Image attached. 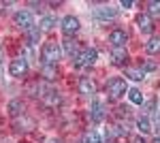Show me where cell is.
I'll return each mask as SVG.
<instances>
[{
	"instance_id": "6da1fadb",
	"label": "cell",
	"mask_w": 160,
	"mask_h": 143,
	"mask_svg": "<svg viewBox=\"0 0 160 143\" xmlns=\"http://www.w3.org/2000/svg\"><path fill=\"white\" fill-rule=\"evenodd\" d=\"M41 58H43V64H58V60L62 58V49L60 45L56 43V41H49V43H45L43 49H41Z\"/></svg>"
},
{
	"instance_id": "7a4b0ae2",
	"label": "cell",
	"mask_w": 160,
	"mask_h": 143,
	"mask_svg": "<svg viewBox=\"0 0 160 143\" xmlns=\"http://www.w3.org/2000/svg\"><path fill=\"white\" fill-rule=\"evenodd\" d=\"M126 90H128V85H126V81L122 77H113L107 84V94H109L111 100H118L122 94H126Z\"/></svg>"
},
{
	"instance_id": "3957f363",
	"label": "cell",
	"mask_w": 160,
	"mask_h": 143,
	"mask_svg": "<svg viewBox=\"0 0 160 143\" xmlns=\"http://www.w3.org/2000/svg\"><path fill=\"white\" fill-rule=\"evenodd\" d=\"M96 58H98L96 49L88 47V49H81V51L73 58V62H75V66H92V64L96 62Z\"/></svg>"
},
{
	"instance_id": "277c9868",
	"label": "cell",
	"mask_w": 160,
	"mask_h": 143,
	"mask_svg": "<svg viewBox=\"0 0 160 143\" xmlns=\"http://www.w3.org/2000/svg\"><path fill=\"white\" fill-rule=\"evenodd\" d=\"M13 22H15L17 28H22V30H32L34 28V19H32V13L30 11H17L15 17H13Z\"/></svg>"
},
{
	"instance_id": "5b68a950",
	"label": "cell",
	"mask_w": 160,
	"mask_h": 143,
	"mask_svg": "<svg viewBox=\"0 0 160 143\" xmlns=\"http://www.w3.org/2000/svg\"><path fill=\"white\" fill-rule=\"evenodd\" d=\"M111 64L113 66H126V62H128V51L126 47H111Z\"/></svg>"
},
{
	"instance_id": "8992f818",
	"label": "cell",
	"mask_w": 160,
	"mask_h": 143,
	"mask_svg": "<svg viewBox=\"0 0 160 143\" xmlns=\"http://www.w3.org/2000/svg\"><path fill=\"white\" fill-rule=\"evenodd\" d=\"M9 73H11V77H24L26 73H28V62L24 58L13 60L11 64H9Z\"/></svg>"
},
{
	"instance_id": "52a82bcc",
	"label": "cell",
	"mask_w": 160,
	"mask_h": 143,
	"mask_svg": "<svg viewBox=\"0 0 160 143\" xmlns=\"http://www.w3.org/2000/svg\"><path fill=\"white\" fill-rule=\"evenodd\" d=\"M77 30H79V19H77L75 15H66V17L62 19V32L66 36H73Z\"/></svg>"
},
{
	"instance_id": "ba28073f",
	"label": "cell",
	"mask_w": 160,
	"mask_h": 143,
	"mask_svg": "<svg viewBox=\"0 0 160 143\" xmlns=\"http://www.w3.org/2000/svg\"><path fill=\"white\" fill-rule=\"evenodd\" d=\"M137 26H139V30L143 34H152V30H154V22H152V17L148 13H139L137 15Z\"/></svg>"
},
{
	"instance_id": "9c48e42d",
	"label": "cell",
	"mask_w": 160,
	"mask_h": 143,
	"mask_svg": "<svg viewBox=\"0 0 160 143\" xmlns=\"http://www.w3.org/2000/svg\"><path fill=\"white\" fill-rule=\"evenodd\" d=\"M79 94H83V96L96 94V84H94L90 77H81V79H79Z\"/></svg>"
},
{
	"instance_id": "30bf717a",
	"label": "cell",
	"mask_w": 160,
	"mask_h": 143,
	"mask_svg": "<svg viewBox=\"0 0 160 143\" xmlns=\"http://www.w3.org/2000/svg\"><path fill=\"white\" fill-rule=\"evenodd\" d=\"M109 43L113 47H124V45L128 43V34H126L124 30H113L109 34Z\"/></svg>"
},
{
	"instance_id": "8fae6325",
	"label": "cell",
	"mask_w": 160,
	"mask_h": 143,
	"mask_svg": "<svg viewBox=\"0 0 160 143\" xmlns=\"http://www.w3.org/2000/svg\"><path fill=\"white\" fill-rule=\"evenodd\" d=\"M90 115H92V122H102V120H105V105L96 100V103L92 105V111H90Z\"/></svg>"
},
{
	"instance_id": "7c38bea8",
	"label": "cell",
	"mask_w": 160,
	"mask_h": 143,
	"mask_svg": "<svg viewBox=\"0 0 160 143\" xmlns=\"http://www.w3.org/2000/svg\"><path fill=\"white\" fill-rule=\"evenodd\" d=\"M96 17H98V19H115V17H118V9L100 7V9H96Z\"/></svg>"
},
{
	"instance_id": "4fadbf2b",
	"label": "cell",
	"mask_w": 160,
	"mask_h": 143,
	"mask_svg": "<svg viewBox=\"0 0 160 143\" xmlns=\"http://www.w3.org/2000/svg\"><path fill=\"white\" fill-rule=\"evenodd\" d=\"M43 77H45L47 81H53V79L58 77V66H53V64H43Z\"/></svg>"
},
{
	"instance_id": "5bb4252c",
	"label": "cell",
	"mask_w": 160,
	"mask_h": 143,
	"mask_svg": "<svg viewBox=\"0 0 160 143\" xmlns=\"http://www.w3.org/2000/svg\"><path fill=\"white\" fill-rule=\"evenodd\" d=\"M137 128H139V132L141 135H148V132H152V122H149V118H139L137 120Z\"/></svg>"
},
{
	"instance_id": "9a60e30c",
	"label": "cell",
	"mask_w": 160,
	"mask_h": 143,
	"mask_svg": "<svg viewBox=\"0 0 160 143\" xmlns=\"http://www.w3.org/2000/svg\"><path fill=\"white\" fill-rule=\"evenodd\" d=\"M145 51L148 54H158L160 51V36H152L148 43H145Z\"/></svg>"
},
{
	"instance_id": "2e32d148",
	"label": "cell",
	"mask_w": 160,
	"mask_h": 143,
	"mask_svg": "<svg viewBox=\"0 0 160 143\" xmlns=\"http://www.w3.org/2000/svg\"><path fill=\"white\" fill-rule=\"evenodd\" d=\"M145 75H148V73L143 71V69H126V77H128V79H135V81H141Z\"/></svg>"
},
{
	"instance_id": "e0dca14e",
	"label": "cell",
	"mask_w": 160,
	"mask_h": 143,
	"mask_svg": "<svg viewBox=\"0 0 160 143\" xmlns=\"http://www.w3.org/2000/svg\"><path fill=\"white\" fill-rule=\"evenodd\" d=\"M81 143H100V135L96 130H88L86 135H83Z\"/></svg>"
},
{
	"instance_id": "ac0fdd59",
	"label": "cell",
	"mask_w": 160,
	"mask_h": 143,
	"mask_svg": "<svg viewBox=\"0 0 160 143\" xmlns=\"http://www.w3.org/2000/svg\"><path fill=\"white\" fill-rule=\"evenodd\" d=\"M128 98H130V103H135V105H141V103H143V94H141L137 88L128 90Z\"/></svg>"
},
{
	"instance_id": "d6986e66",
	"label": "cell",
	"mask_w": 160,
	"mask_h": 143,
	"mask_svg": "<svg viewBox=\"0 0 160 143\" xmlns=\"http://www.w3.org/2000/svg\"><path fill=\"white\" fill-rule=\"evenodd\" d=\"M53 26H56V17H51V15H45L41 19V30H51Z\"/></svg>"
},
{
	"instance_id": "ffe728a7",
	"label": "cell",
	"mask_w": 160,
	"mask_h": 143,
	"mask_svg": "<svg viewBox=\"0 0 160 143\" xmlns=\"http://www.w3.org/2000/svg\"><path fill=\"white\" fill-rule=\"evenodd\" d=\"M22 109H24V103H22V100H13V103H9V111H11V115H19Z\"/></svg>"
},
{
	"instance_id": "44dd1931",
	"label": "cell",
	"mask_w": 160,
	"mask_h": 143,
	"mask_svg": "<svg viewBox=\"0 0 160 143\" xmlns=\"http://www.w3.org/2000/svg\"><path fill=\"white\" fill-rule=\"evenodd\" d=\"M64 51H66L71 58H75V51H77V45H75V41L66 38V41H64Z\"/></svg>"
},
{
	"instance_id": "7402d4cb",
	"label": "cell",
	"mask_w": 160,
	"mask_h": 143,
	"mask_svg": "<svg viewBox=\"0 0 160 143\" xmlns=\"http://www.w3.org/2000/svg\"><path fill=\"white\" fill-rule=\"evenodd\" d=\"M149 17H158L160 15V0H154V2H149V11H148Z\"/></svg>"
},
{
	"instance_id": "603a6c76",
	"label": "cell",
	"mask_w": 160,
	"mask_h": 143,
	"mask_svg": "<svg viewBox=\"0 0 160 143\" xmlns=\"http://www.w3.org/2000/svg\"><path fill=\"white\" fill-rule=\"evenodd\" d=\"M45 103H47V105H60L58 92H47V94H45Z\"/></svg>"
},
{
	"instance_id": "cb8c5ba5",
	"label": "cell",
	"mask_w": 160,
	"mask_h": 143,
	"mask_svg": "<svg viewBox=\"0 0 160 143\" xmlns=\"http://www.w3.org/2000/svg\"><path fill=\"white\" fill-rule=\"evenodd\" d=\"M28 36H30V41H32V43H37V41H38V36H41V30L32 28V30H28Z\"/></svg>"
},
{
	"instance_id": "d4e9b609",
	"label": "cell",
	"mask_w": 160,
	"mask_h": 143,
	"mask_svg": "<svg viewBox=\"0 0 160 143\" xmlns=\"http://www.w3.org/2000/svg\"><path fill=\"white\" fill-rule=\"evenodd\" d=\"M141 69H143V71L148 73V71H154V69H156V64H154V62H145V64H143Z\"/></svg>"
},
{
	"instance_id": "484cf974",
	"label": "cell",
	"mask_w": 160,
	"mask_h": 143,
	"mask_svg": "<svg viewBox=\"0 0 160 143\" xmlns=\"http://www.w3.org/2000/svg\"><path fill=\"white\" fill-rule=\"evenodd\" d=\"M120 4H122L124 9H128V7H132V0H122V2H120Z\"/></svg>"
},
{
	"instance_id": "4316f807",
	"label": "cell",
	"mask_w": 160,
	"mask_h": 143,
	"mask_svg": "<svg viewBox=\"0 0 160 143\" xmlns=\"http://www.w3.org/2000/svg\"><path fill=\"white\" fill-rule=\"evenodd\" d=\"M7 7H11V2H0V11H4Z\"/></svg>"
},
{
	"instance_id": "83f0119b",
	"label": "cell",
	"mask_w": 160,
	"mask_h": 143,
	"mask_svg": "<svg viewBox=\"0 0 160 143\" xmlns=\"http://www.w3.org/2000/svg\"><path fill=\"white\" fill-rule=\"evenodd\" d=\"M156 126H160V109L156 111Z\"/></svg>"
},
{
	"instance_id": "f1b7e54d",
	"label": "cell",
	"mask_w": 160,
	"mask_h": 143,
	"mask_svg": "<svg viewBox=\"0 0 160 143\" xmlns=\"http://www.w3.org/2000/svg\"><path fill=\"white\" fill-rule=\"evenodd\" d=\"M2 56H4V49H2V43H0V62H2Z\"/></svg>"
},
{
	"instance_id": "f546056e",
	"label": "cell",
	"mask_w": 160,
	"mask_h": 143,
	"mask_svg": "<svg viewBox=\"0 0 160 143\" xmlns=\"http://www.w3.org/2000/svg\"><path fill=\"white\" fill-rule=\"evenodd\" d=\"M132 143H143V139H135V141H132Z\"/></svg>"
},
{
	"instance_id": "4dcf8cb0",
	"label": "cell",
	"mask_w": 160,
	"mask_h": 143,
	"mask_svg": "<svg viewBox=\"0 0 160 143\" xmlns=\"http://www.w3.org/2000/svg\"><path fill=\"white\" fill-rule=\"evenodd\" d=\"M152 143H160V137H156V139H154V141H152Z\"/></svg>"
},
{
	"instance_id": "1f68e13d",
	"label": "cell",
	"mask_w": 160,
	"mask_h": 143,
	"mask_svg": "<svg viewBox=\"0 0 160 143\" xmlns=\"http://www.w3.org/2000/svg\"><path fill=\"white\" fill-rule=\"evenodd\" d=\"M49 143H60V141H49Z\"/></svg>"
}]
</instances>
